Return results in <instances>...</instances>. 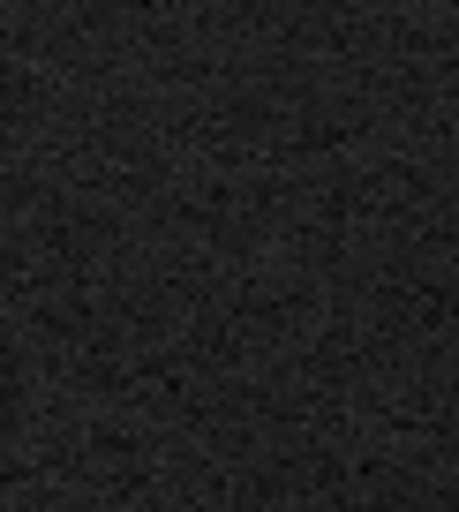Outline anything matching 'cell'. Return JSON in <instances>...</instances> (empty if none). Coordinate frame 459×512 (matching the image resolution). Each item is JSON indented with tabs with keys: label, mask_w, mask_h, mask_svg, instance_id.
<instances>
[]
</instances>
